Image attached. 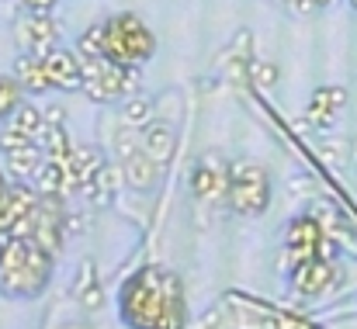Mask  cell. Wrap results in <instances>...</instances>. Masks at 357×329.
<instances>
[{"label": "cell", "instance_id": "obj_1", "mask_svg": "<svg viewBox=\"0 0 357 329\" xmlns=\"http://www.w3.org/2000/svg\"><path fill=\"white\" fill-rule=\"evenodd\" d=\"M184 288V281L170 270V267H160V263H146L139 267L119 291V316L128 329H153L160 312H163V302L170 291Z\"/></svg>", "mask_w": 357, "mask_h": 329}, {"label": "cell", "instance_id": "obj_2", "mask_svg": "<svg viewBox=\"0 0 357 329\" xmlns=\"http://www.w3.org/2000/svg\"><path fill=\"white\" fill-rule=\"evenodd\" d=\"M52 267L56 257L49 250H42L35 239H28V257L17 267H0V295L14 298V302H31L38 298L49 281H52Z\"/></svg>", "mask_w": 357, "mask_h": 329}, {"label": "cell", "instance_id": "obj_3", "mask_svg": "<svg viewBox=\"0 0 357 329\" xmlns=\"http://www.w3.org/2000/svg\"><path fill=\"white\" fill-rule=\"evenodd\" d=\"M226 205L246 219L264 215L271 208V174L250 160L229 163V201Z\"/></svg>", "mask_w": 357, "mask_h": 329}, {"label": "cell", "instance_id": "obj_4", "mask_svg": "<svg viewBox=\"0 0 357 329\" xmlns=\"http://www.w3.org/2000/svg\"><path fill=\"white\" fill-rule=\"evenodd\" d=\"M14 42L28 56H49L52 49H59V24L52 10H24L14 21Z\"/></svg>", "mask_w": 357, "mask_h": 329}, {"label": "cell", "instance_id": "obj_5", "mask_svg": "<svg viewBox=\"0 0 357 329\" xmlns=\"http://www.w3.org/2000/svg\"><path fill=\"white\" fill-rule=\"evenodd\" d=\"M105 21L119 31L121 45H125V52L132 56L135 66H146V63L156 56V35H153V28H149L139 14L119 10V14H112V17H105Z\"/></svg>", "mask_w": 357, "mask_h": 329}, {"label": "cell", "instance_id": "obj_6", "mask_svg": "<svg viewBox=\"0 0 357 329\" xmlns=\"http://www.w3.org/2000/svg\"><path fill=\"white\" fill-rule=\"evenodd\" d=\"M288 281H291V291L302 295V298H319L333 288L337 281V263L333 260H323V257H309V260H298L295 267H288Z\"/></svg>", "mask_w": 357, "mask_h": 329}, {"label": "cell", "instance_id": "obj_7", "mask_svg": "<svg viewBox=\"0 0 357 329\" xmlns=\"http://www.w3.org/2000/svg\"><path fill=\"white\" fill-rule=\"evenodd\" d=\"M323 236H326V229H323V222L316 219L312 212L288 222V229H284V253H288V267H295L298 260L319 257V243H323Z\"/></svg>", "mask_w": 357, "mask_h": 329}, {"label": "cell", "instance_id": "obj_8", "mask_svg": "<svg viewBox=\"0 0 357 329\" xmlns=\"http://www.w3.org/2000/svg\"><path fill=\"white\" fill-rule=\"evenodd\" d=\"M42 66H45V77L52 84V91H80L84 87V59L77 56V49H52L49 56H42Z\"/></svg>", "mask_w": 357, "mask_h": 329}, {"label": "cell", "instance_id": "obj_9", "mask_svg": "<svg viewBox=\"0 0 357 329\" xmlns=\"http://www.w3.org/2000/svg\"><path fill=\"white\" fill-rule=\"evenodd\" d=\"M121 184H125V177H121V163H115V160H105V163L98 167V174L87 181L84 198H87V205H94V208H108V205L119 198Z\"/></svg>", "mask_w": 357, "mask_h": 329}, {"label": "cell", "instance_id": "obj_10", "mask_svg": "<svg viewBox=\"0 0 357 329\" xmlns=\"http://www.w3.org/2000/svg\"><path fill=\"white\" fill-rule=\"evenodd\" d=\"M73 298L87 309V312H98L105 305V284L98 277V260L94 257H84L77 263V277H73Z\"/></svg>", "mask_w": 357, "mask_h": 329}, {"label": "cell", "instance_id": "obj_11", "mask_svg": "<svg viewBox=\"0 0 357 329\" xmlns=\"http://www.w3.org/2000/svg\"><path fill=\"white\" fill-rule=\"evenodd\" d=\"M139 146H142L146 156H153L160 167H167L174 160V153H177V132L167 121H153V125H146L139 132Z\"/></svg>", "mask_w": 357, "mask_h": 329}, {"label": "cell", "instance_id": "obj_12", "mask_svg": "<svg viewBox=\"0 0 357 329\" xmlns=\"http://www.w3.org/2000/svg\"><path fill=\"white\" fill-rule=\"evenodd\" d=\"M160 174H163V167L153 160V156H146L142 149H135L125 163H121V177H125V184L132 188V191H153L156 188V181H160Z\"/></svg>", "mask_w": 357, "mask_h": 329}, {"label": "cell", "instance_id": "obj_13", "mask_svg": "<svg viewBox=\"0 0 357 329\" xmlns=\"http://www.w3.org/2000/svg\"><path fill=\"white\" fill-rule=\"evenodd\" d=\"M3 163H7V170H10L14 181L31 184V177H35L38 167L45 163V149H42L38 142H24V146H17V149H3Z\"/></svg>", "mask_w": 357, "mask_h": 329}, {"label": "cell", "instance_id": "obj_14", "mask_svg": "<svg viewBox=\"0 0 357 329\" xmlns=\"http://www.w3.org/2000/svg\"><path fill=\"white\" fill-rule=\"evenodd\" d=\"M14 77H17V84L24 87V94H31V98H38V94H49L52 91V84H49V77H45V66H42V56H28V52H17V59H14V70H10Z\"/></svg>", "mask_w": 357, "mask_h": 329}, {"label": "cell", "instance_id": "obj_15", "mask_svg": "<svg viewBox=\"0 0 357 329\" xmlns=\"http://www.w3.org/2000/svg\"><path fill=\"white\" fill-rule=\"evenodd\" d=\"M121 125H128V128H135V132H142L146 125H153L156 121V101L153 98H142V94H132L125 105H121Z\"/></svg>", "mask_w": 357, "mask_h": 329}, {"label": "cell", "instance_id": "obj_16", "mask_svg": "<svg viewBox=\"0 0 357 329\" xmlns=\"http://www.w3.org/2000/svg\"><path fill=\"white\" fill-rule=\"evenodd\" d=\"M3 125L14 128V132H21V135H28V139H38V132H42V125H45V111L38 108V105H31V101H21L17 111H14Z\"/></svg>", "mask_w": 357, "mask_h": 329}, {"label": "cell", "instance_id": "obj_17", "mask_svg": "<svg viewBox=\"0 0 357 329\" xmlns=\"http://www.w3.org/2000/svg\"><path fill=\"white\" fill-rule=\"evenodd\" d=\"M66 163L77 170V177H80V181H84V188H87V181H91V177L98 174V167L105 163V153H101L98 146H80V142H77Z\"/></svg>", "mask_w": 357, "mask_h": 329}, {"label": "cell", "instance_id": "obj_18", "mask_svg": "<svg viewBox=\"0 0 357 329\" xmlns=\"http://www.w3.org/2000/svg\"><path fill=\"white\" fill-rule=\"evenodd\" d=\"M278 80H281V66L274 59H264V56L250 59V84L257 91H271V87H278Z\"/></svg>", "mask_w": 357, "mask_h": 329}, {"label": "cell", "instance_id": "obj_19", "mask_svg": "<svg viewBox=\"0 0 357 329\" xmlns=\"http://www.w3.org/2000/svg\"><path fill=\"white\" fill-rule=\"evenodd\" d=\"M31 188H35L38 194H63V167L52 163V160H45V163L38 167V174L31 177Z\"/></svg>", "mask_w": 357, "mask_h": 329}, {"label": "cell", "instance_id": "obj_20", "mask_svg": "<svg viewBox=\"0 0 357 329\" xmlns=\"http://www.w3.org/2000/svg\"><path fill=\"white\" fill-rule=\"evenodd\" d=\"M24 101V87L17 84V77L14 73H7V77H0V121H7L17 105Z\"/></svg>", "mask_w": 357, "mask_h": 329}, {"label": "cell", "instance_id": "obj_21", "mask_svg": "<svg viewBox=\"0 0 357 329\" xmlns=\"http://www.w3.org/2000/svg\"><path fill=\"white\" fill-rule=\"evenodd\" d=\"M101 38H105V21H98V24H91L80 38H77V56L80 59H105V52H101Z\"/></svg>", "mask_w": 357, "mask_h": 329}, {"label": "cell", "instance_id": "obj_22", "mask_svg": "<svg viewBox=\"0 0 357 329\" xmlns=\"http://www.w3.org/2000/svg\"><path fill=\"white\" fill-rule=\"evenodd\" d=\"M309 105H319V108L326 111H340L347 108V91L344 87H337V84H326V87H316L312 91V98H309Z\"/></svg>", "mask_w": 357, "mask_h": 329}, {"label": "cell", "instance_id": "obj_23", "mask_svg": "<svg viewBox=\"0 0 357 329\" xmlns=\"http://www.w3.org/2000/svg\"><path fill=\"white\" fill-rule=\"evenodd\" d=\"M112 142H115V160H119V163H125L135 149H142V146H139V132L128 128V125H119V132H115Z\"/></svg>", "mask_w": 357, "mask_h": 329}, {"label": "cell", "instance_id": "obj_24", "mask_svg": "<svg viewBox=\"0 0 357 329\" xmlns=\"http://www.w3.org/2000/svg\"><path fill=\"white\" fill-rule=\"evenodd\" d=\"M337 111H326V108H319V105H309L305 108V125L309 128H316V132H330V128H337Z\"/></svg>", "mask_w": 357, "mask_h": 329}, {"label": "cell", "instance_id": "obj_25", "mask_svg": "<svg viewBox=\"0 0 357 329\" xmlns=\"http://www.w3.org/2000/svg\"><path fill=\"white\" fill-rule=\"evenodd\" d=\"M84 229H87V219H84L80 212H66V219H63V232H66V239L84 236Z\"/></svg>", "mask_w": 357, "mask_h": 329}, {"label": "cell", "instance_id": "obj_26", "mask_svg": "<svg viewBox=\"0 0 357 329\" xmlns=\"http://www.w3.org/2000/svg\"><path fill=\"white\" fill-rule=\"evenodd\" d=\"M229 52H236V56H253V31H250V28H243L236 38H233Z\"/></svg>", "mask_w": 357, "mask_h": 329}, {"label": "cell", "instance_id": "obj_27", "mask_svg": "<svg viewBox=\"0 0 357 329\" xmlns=\"http://www.w3.org/2000/svg\"><path fill=\"white\" fill-rule=\"evenodd\" d=\"M42 111H45V121L66 125V108H63V105H49V108H42Z\"/></svg>", "mask_w": 357, "mask_h": 329}, {"label": "cell", "instance_id": "obj_28", "mask_svg": "<svg viewBox=\"0 0 357 329\" xmlns=\"http://www.w3.org/2000/svg\"><path fill=\"white\" fill-rule=\"evenodd\" d=\"M24 10H52L56 7V0H17Z\"/></svg>", "mask_w": 357, "mask_h": 329}, {"label": "cell", "instance_id": "obj_29", "mask_svg": "<svg viewBox=\"0 0 357 329\" xmlns=\"http://www.w3.org/2000/svg\"><path fill=\"white\" fill-rule=\"evenodd\" d=\"M7 188H10V184H7V177H3V170H0V205H3V194H7Z\"/></svg>", "mask_w": 357, "mask_h": 329}, {"label": "cell", "instance_id": "obj_30", "mask_svg": "<svg viewBox=\"0 0 357 329\" xmlns=\"http://www.w3.org/2000/svg\"><path fill=\"white\" fill-rule=\"evenodd\" d=\"M312 3H316V10H326V7H330V3H337V0H312Z\"/></svg>", "mask_w": 357, "mask_h": 329}, {"label": "cell", "instance_id": "obj_31", "mask_svg": "<svg viewBox=\"0 0 357 329\" xmlns=\"http://www.w3.org/2000/svg\"><path fill=\"white\" fill-rule=\"evenodd\" d=\"M0 250H3V232H0Z\"/></svg>", "mask_w": 357, "mask_h": 329}, {"label": "cell", "instance_id": "obj_32", "mask_svg": "<svg viewBox=\"0 0 357 329\" xmlns=\"http://www.w3.org/2000/svg\"><path fill=\"white\" fill-rule=\"evenodd\" d=\"M351 7H354V10H357V0H351Z\"/></svg>", "mask_w": 357, "mask_h": 329}]
</instances>
